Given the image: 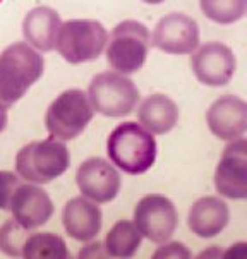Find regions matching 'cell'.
<instances>
[{"mask_svg": "<svg viewBox=\"0 0 247 259\" xmlns=\"http://www.w3.org/2000/svg\"><path fill=\"white\" fill-rule=\"evenodd\" d=\"M43 57L28 43L9 45L0 54V110H9L42 77Z\"/></svg>", "mask_w": 247, "mask_h": 259, "instance_id": "cell-1", "label": "cell"}, {"mask_svg": "<svg viewBox=\"0 0 247 259\" xmlns=\"http://www.w3.org/2000/svg\"><path fill=\"white\" fill-rule=\"evenodd\" d=\"M108 158L129 175L146 174L156 161L158 146L153 134L136 122H124L112 131L107 141Z\"/></svg>", "mask_w": 247, "mask_h": 259, "instance_id": "cell-2", "label": "cell"}, {"mask_svg": "<svg viewBox=\"0 0 247 259\" xmlns=\"http://www.w3.org/2000/svg\"><path fill=\"white\" fill-rule=\"evenodd\" d=\"M70 153L64 143L55 138L33 141L21 148L16 156V172L21 179L33 184H48L67 172Z\"/></svg>", "mask_w": 247, "mask_h": 259, "instance_id": "cell-3", "label": "cell"}, {"mask_svg": "<svg viewBox=\"0 0 247 259\" xmlns=\"http://www.w3.org/2000/svg\"><path fill=\"white\" fill-rule=\"evenodd\" d=\"M88 100L95 112L105 117H124L134 112L139 90L134 81L117 71L96 74L88 88Z\"/></svg>", "mask_w": 247, "mask_h": 259, "instance_id": "cell-4", "label": "cell"}, {"mask_svg": "<svg viewBox=\"0 0 247 259\" xmlns=\"http://www.w3.org/2000/svg\"><path fill=\"white\" fill-rule=\"evenodd\" d=\"M107 43V62L110 67L120 74H134L146 62L151 36L143 23L127 19L113 28Z\"/></svg>", "mask_w": 247, "mask_h": 259, "instance_id": "cell-5", "label": "cell"}, {"mask_svg": "<svg viewBox=\"0 0 247 259\" xmlns=\"http://www.w3.org/2000/svg\"><path fill=\"white\" fill-rule=\"evenodd\" d=\"M108 33L105 26L91 19H72L62 23L55 48L69 64L96 60L105 50Z\"/></svg>", "mask_w": 247, "mask_h": 259, "instance_id": "cell-6", "label": "cell"}, {"mask_svg": "<svg viewBox=\"0 0 247 259\" xmlns=\"http://www.w3.org/2000/svg\"><path fill=\"white\" fill-rule=\"evenodd\" d=\"M88 95L81 90H67L52 102L45 115V125L50 138L70 141L83 134L93 118Z\"/></svg>", "mask_w": 247, "mask_h": 259, "instance_id": "cell-7", "label": "cell"}, {"mask_svg": "<svg viewBox=\"0 0 247 259\" xmlns=\"http://www.w3.org/2000/svg\"><path fill=\"white\" fill-rule=\"evenodd\" d=\"M134 225L148 240L163 244L175 234V228L179 225L177 209L165 196H144L134 209Z\"/></svg>", "mask_w": 247, "mask_h": 259, "instance_id": "cell-8", "label": "cell"}, {"mask_svg": "<svg viewBox=\"0 0 247 259\" xmlns=\"http://www.w3.org/2000/svg\"><path fill=\"white\" fill-rule=\"evenodd\" d=\"M151 45L170 55H187L199 47V26L182 12H172L154 26Z\"/></svg>", "mask_w": 247, "mask_h": 259, "instance_id": "cell-9", "label": "cell"}, {"mask_svg": "<svg viewBox=\"0 0 247 259\" xmlns=\"http://www.w3.org/2000/svg\"><path fill=\"white\" fill-rule=\"evenodd\" d=\"M215 187L228 199L247 197V141L237 138L223 149L215 170Z\"/></svg>", "mask_w": 247, "mask_h": 259, "instance_id": "cell-10", "label": "cell"}, {"mask_svg": "<svg viewBox=\"0 0 247 259\" xmlns=\"http://www.w3.org/2000/svg\"><path fill=\"white\" fill-rule=\"evenodd\" d=\"M76 182L83 196L98 204L113 201L120 191V175L103 158H88L77 168Z\"/></svg>", "mask_w": 247, "mask_h": 259, "instance_id": "cell-11", "label": "cell"}, {"mask_svg": "<svg viewBox=\"0 0 247 259\" xmlns=\"http://www.w3.org/2000/svg\"><path fill=\"white\" fill-rule=\"evenodd\" d=\"M191 67L197 81L206 86H225L235 74L237 60L230 47L220 41L202 45L191 59Z\"/></svg>", "mask_w": 247, "mask_h": 259, "instance_id": "cell-12", "label": "cell"}, {"mask_svg": "<svg viewBox=\"0 0 247 259\" xmlns=\"http://www.w3.org/2000/svg\"><path fill=\"white\" fill-rule=\"evenodd\" d=\"M210 131L223 141L242 138L247 129V105L233 95L220 96L206 112Z\"/></svg>", "mask_w": 247, "mask_h": 259, "instance_id": "cell-13", "label": "cell"}, {"mask_svg": "<svg viewBox=\"0 0 247 259\" xmlns=\"http://www.w3.org/2000/svg\"><path fill=\"white\" fill-rule=\"evenodd\" d=\"M11 213L21 227L33 230L50 220L54 214V203L38 186H19L11 201Z\"/></svg>", "mask_w": 247, "mask_h": 259, "instance_id": "cell-14", "label": "cell"}, {"mask_svg": "<svg viewBox=\"0 0 247 259\" xmlns=\"http://www.w3.org/2000/svg\"><path fill=\"white\" fill-rule=\"evenodd\" d=\"M62 222L67 234L76 240L88 242L101 230V209L88 197H72L64 208Z\"/></svg>", "mask_w": 247, "mask_h": 259, "instance_id": "cell-15", "label": "cell"}, {"mask_svg": "<svg viewBox=\"0 0 247 259\" xmlns=\"http://www.w3.org/2000/svg\"><path fill=\"white\" fill-rule=\"evenodd\" d=\"M230 220V209L225 201L215 196L197 199L189 211V228L201 239H211L218 235Z\"/></svg>", "mask_w": 247, "mask_h": 259, "instance_id": "cell-16", "label": "cell"}, {"mask_svg": "<svg viewBox=\"0 0 247 259\" xmlns=\"http://www.w3.org/2000/svg\"><path fill=\"white\" fill-rule=\"evenodd\" d=\"M60 26L62 21L57 11L50 7H34L23 21V34L28 45L39 52H52L55 48Z\"/></svg>", "mask_w": 247, "mask_h": 259, "instance_id": "cell-17", "label": "cell"}, {"mask_svg": "<svg viewBox=\"0 0 247 259\" xmlns=\"http://www.w3.org/2000/svg\"><path fill=\"white\" fill-rule=\"evenodd\" d=\"M139 124L151 134H167L177 125L179 107L165 95H151L138 110Z\"/></svg>", "mask_w": 247, "mask_h": 259, "instance_id": "cell-18", "label": "cell"}, {"mask_svg": "<svg viewBox=\"0 0 247 259\" xmlns=\"http://www.w3.org/2000/svg\"><path fill=\"white\" fill-rule=\"evenodd\" d=\"M143 235L129 220H120L110 228L105 239V251L113 257H131L139 249Z\"/></svg>", "mask_w": 247, "mask_h": 259, "instance_id": "cell-19", "label": "cell"}, {"mask_svg": "<svg viewBox=\"0 0 247 259\" xmlns=\"http://www.w3.org/2000/svg\"><path fill=\"white\" fill-rule=\"evenodd\" d=\"M23 257L28 259H67L69 249L60 235L52 232L28 235L23 247Z\"/></svg>", "mask_w": 247, "mask_h": 259, "instance_id": "cell-20", "label": "cell"}, {"mask_svg": "<svg viewBox=\"0 0 247 259\" xmlns=\"http://www.w3.org/2000/svg\"><path fill=\"white\" fill-rule=\"evenodd\" d=\"M201 11L218 24H233L245 14L247 0H199Z\"/></svg>", "mask_w": 247, "mask_h": 259, "instance_id": "cell-21", "label": "cell"}, {"mask_svg": "<svg viewBox=\"0 0 247 259\" xmlns=\"http://www.w3.org/2000/svg\"><path fill=\"white\" fill-rule=\"evenodd\" d=\"M28 235H29L28 228L21 227L16 220L4 223V227L0 228V249L7 256H14V257L23 256V247Z\"/></svg>", "mask_w": 247, "mask_h": 259, "instance_id": "cell-22", "label": "cell"}, {"mask_svg": "<svg viewBox=\"0 0 247 259\" xmlns=\"http://www.w3.org/2000/svg\"><path fill=\"white\" fill-rule=\"evenodd\" d=\"M19 186L21 179L16 174L0 170V209H11L12 196Z\"/></svg>", "mask_w": 247, "mask_h": 259, "instance_id": "cell-23", "label": "cell"}, {"mask_svg": "<svg viewBox=\"0 0 247 259\" xmlns=\"http://www.w3.org/2000/svg\"><path fill=\"white\" fill-rule=\"evenodd\" d=\"M153 257H156V259L158 257H185L187 259V257H191V252L187 251V247H185L184 244L172 242L158 249Z\"/></svg>", "mask_w": 247, "mask_h": 259, "instance_id": "cell-24", "label": "cell"}, {"mask_svg": "<svg viewBox=\"0 0 247 259\" xmlns=\"http://www.w3.org/2000/svg\"><path fill=\"white\" fill-rule=\"evenodd\" d=\"M105 245L103 244H100V242H96V244H90V245H86L85 249H83L81 252H79V257H88V256H100V257H107L108 256V252L107 251H101Z\"/></svg>", "mask_w": 247, "mask_h": 259, "instance_id": "cell-25", "label": "cell"}, {"mask_svg": "<svg viewBox=\"0 0 247 259\" xmlns=\"http://www.w3.org/2000/svg\"><path fill=\"white\" fill-rule=\"evenodd\" d=\"M7 127V112L0 110V133Z\"/></svg>", "mask_w": 247, "mask_h": 259, "instance_id": "cell-26", "label": "cell"}, {"mask_svg": "<svg viewBox=\"0 0 247 259\" xmlns=\"http://www.w3.org/2000/svg\"><path fill=\"white\" fill-rule=\"evenodd\" d=\"M144 4H153V6H156V4H161L163 0H143Z\"/></svg>", "mask_w": 247, "mask_h": 259, "instance_id": "cell-27", "label": "cell"}, {"mask_svg": "<svg viewBox=\"0 0 247 259\" xmlns=\"http://www.w3.org/2000/svg\"><path fill=\"white\" fill-rule=\"evenodd\" d=\"M0 2H2V0H0Z\"/></svg>", "mask_w": 247, "mask_h": 259, "instance_id": "cell-28", "label": "cell"}]
</instances>
